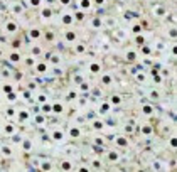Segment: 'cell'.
I'll return each instance as SVG.
<instances>
[{
    "instance_id": "1",
    "label": "cell",
    "mask_w": 177,
    "mask_h": 172,
    "mask_svg": "<svg viewBox=\"0 0 177 172\" xmlns=\"http://www.w3.org/2000/svg\"><path fill=\"white\" fill-rule=\"evenodd\" d=\"M17 29H19V25H17V22H7V25H5V31L8 32V34H12V32H15Z\"/></svg>"
},
{
    "instance_id": "2",
    "label": "cell",
    "mask_w": 177,
    "mask_h": 172,
    "mask_svg": "<svg viewBox=\"0 0 177 172\" xmlns=\"http://www.w3.org/2000/svg\"><path fill=\"white\" fill-rule=\"evenodd\" d=\"M100 71H101V64L100 63H91L89 64V73H91V74H98Z\"/></svg>"
},
{
    "instance_id": "3",
    "label": "cell",
    "mask_w": 177,
    "mask_h": 172,
    "mask_svg": "<svg viewBox=\"0 0 177 172\" xmlns=\"http://www.w3.org/2000/svg\"><path fill=\"white\" fill-rule=\"evenodd\" d=\"M91 5H93V0H79L81 10H88V8H91Z\"/></svg>"
},
{
    "instance_id": "4",
    "label": "cell",
    "mask_w": 177,
    "mask_h": 172,
    "mask_svg": "<svg viewBox=\"0 0 177 172\" xmlns=\"http://www.w3.org/2000/svg\"><path fill=\"white\" fill-rule=\"evenodd\" d=\"M53 138L56 142H61L63 138H64V132H61V130H54V132H53Z\"/></svg>"
},
{
    "instance_id": "5",
    "label": "cell",
    "mask_w": 177,
    "mask_h": 172,
    "mask_svg": "<svg viewBox=\"0 0 177 172\" xmlns=\"http://www.w3.org/2000/svg\"><path fill=\"white\" fill-rule=\"evenodd\" d=\"M29 37H30V39H39L40 37V31L39 29H30V32H29Z\"/></svg>"
},
{
    "instance_id": "6",
    "label": "cell",
    "mask_w": 177,
    "mask_h": 172,
    "mask_svg": "<svg viewBox=\"0 0 177 172\" xmlns=\"http://www.w3.org/2000/svg\"><path fill=\"white\" fill-rule=\"evenodd\" d=\"M72 15L71 14H64V15H63V24H66V25H71L72 24Z\"/></svg>"
},
{
    "instance_id": "7",
    "label": "cell",
    "mask_w": 177,
    "mask_h": 172,
    "mask_svg": "<svg viewBox=\"0 0 177 172\" xmlns=\"http://www.w3.org/2000/svg\"><path fill=\"white\" fill-rule=\"evenodd\" d=\"M12 133H15V127H14V123H7L5 125V135H12Z\"/></svg>"
},
{
    "instance_id": "8",
    "label": "cell",
    "mask_w": 177,
    "mask_h": 172,
    "mask_svg": "<svg viewBox=\"0 0 177 172\" xmlns=\"http://www.w3.org/2000/svg\"><path fill=\"white\" fill-rule=\"evenodd\" d=\"M64 37H66V41H68V42H74V41H76V34H74L72 31H68Z\"/></svg>"
},
{
    "instance_id": "9",
    "label": "cell",
    "mask_w": 177,
    "mask_h": 172,
    "mask_svg": "<svg viewBox=\"0 0 177 172\" xmlns=\"http://www.w3.org/2000/svg\"><path fill=\"white\" fill-rule=\"evenodd\" d=\"M63 112H64V106H63L61 103H54L53 105V113H63Z\"/></svg>"
},
{
    "instance_id": "10",
    "label": "cell",
    "mask_w": 177,
    "mask_h": 172,
    "mask_svg": "<svg viewBox=\"0 0 177 172\" xmlns=\"http://www.w3.org/2000/svg\"><path fill=\"white\" fill-rule=\"evenodd\" d=\"M108 160L110 162H118V160H120V155H118L117 152H110L108 154Z\"/></svg>"
},
{
    "instance_id": "11",
    "label": "cell",
    "mask_w": 177,
    "mask_h": 172,
    "mask_svg": "<svg viewBox=\"0 0 177 172\" xmlns=\"http://www.w3.org/2000/svg\"><path fill=\"white\" fill-rule=\"evenodd\" d=\"M79 135H81L79 128H71V130H69V137H72V138H78Z\"/></svg>"
},
{
    "instance_id": "12",
    "label": "cell",
    "mask_w": 177,
    "mask_h": 172,
    "mask_svg": "<svg viewBox=\"0 0 177 172\" xmlns=\"http://www.w3.org/2000/svg\"><path fill=\"white\" fill-rule=\"evenodd\" d=\"M142 112H143V115H152L153 113V108L152 106H150V105H145V106H142Z\"/></svg>"
},
{
    "instance_id": "13",
    "label": "cell",
    "mask_w": 177,
    "mask_h": 172,
    "mask_svg": "<svg viewBox=\"0 0 177 172\" xmlns=\"http://www.w3.org/2000/svg\"><path fill=\"white\" fill-rule=\"evenodd\" d=\"M0 152L4 154V155H7V157L14 155V150H10V147H2V148H0Z\"/></svg>"
},
{
    "instance_id": "14",
    "label": "cell",
    "mask_w": 177,
    "mask_h": 172,
    "mask_svg": "<svg viewBox=\"0 0 177 172\" xmlns=\"http://www.w3.org/2000/svg\"><path fill=\"white\" fill-rule=\"evenodd\" d=\"M142 133H143V135H152V127H150V125H143Z\"/></svg>"
},
{
    "instance_id": "15",
    "label": "cell",
    "mask_w": 177,
    "mask_h": 172,
    "mask_svg": "<svg viewBox=\"0 0 177 172\" xmlns=\"http://www.w3.org/2000/svg\"><path fill=\"white\" fill-rule=\"evenodd\" d=\"M40 169H42V170H51V169H53V164L46 160V162H42V164H40Z\"/></svg>"
},
{
    "instance_id": "16",
    "label": "cell",
    "mask_w": 177,
    "mask_h": 172,
    "mask_svg": "<svg viewBox=\"0 0 177 172\" xmlns=\"http://www.w3.org/2000/svg\"><path fill=\"white\" fill-rule=\"evenodd\" d=\"M27 118H29V112H25V110H20V118H19V120L22 122V123H24V122L27 120Z\"/></svg>"
},
{
    "instance_id": "17",
    "label": "cell",
    "mask_w": 177,
    "mask_h": 172,
    "mask_svg": "<svg viewBox=\"0 0 177 172\" xmlns=\"http://www.w3.org/2000/svg\"><path fill=\"white\" fill-rule=\"evenodd\" d=\"M10 61H12V63H19V61H20L19 52H12V54H10Z\"/></svg>"
},
{
    "instance_id": "18",
    "label": "cell",
    "mask_w": 177,
    "mask_h": 172,
    "mask_svg": "<svg viewBox=\"0 0 177 172\" xmlns=\"http://www.w3.org/2000/svg\"><path fill=\"white\" fill-rule=\"evenodd\" d=\"M91 25H93L95 29H100V27H101V20L98 19V17H96V19H93V20H91Z\"/></svg>"
},
{
    "instance_id": "19",
    "label": "cell",
    "mask_w": 177,
    "mask_h": 172,
    "mask_svg": "<svg viewBox=\"0 0 177 172\" xmlns=\"http://www.w3.org/2000/svg\"><path fill=\"white\" fill-rule=\"evenodd\" d=\"M155 15H157V17H164L165 15V8L157 7V8H155Z\"/></svg>"
},
{
    "instance_id": "20",
    "label": "cell",
    "mask_w": 177,
    "mask_h": 172,
    "mask_svg": "<svg viewBox=\"0 0 177 172\" xmlns=\"http://www.w3.org/2000/svg\"><path fill=\"white\" fill-rule=\"evenodd\" d=\"M36 69H37L39 73H46V69H47V66H46L44 63H40V64H37V66H36Z\"/></svg>"
},
{
    "instance_id": "21",
    "label": "cell",
    "mask_w": 177,
    "mask_h": 172,
    "mask_svg": "<svg viewBox=\"0 0 177 172\" xmlns=\"http://www.w3.org/2000/svg\"><path fill=\"white\" fill-rule=\"evenodd\" d=\"M61 167L64 169V170H71V169H72V164L69 162V160H66V162H63V165H61Z\"/></svg>"
},
{
    "instance_id": "22",
    "label": "cell",
    "mask_w": 177,
    "mask_h": 172,
    "mask_svg": "<svg viewBox=\"0 0 177 172\" xmlns=\"http://www.w3.org/2000/svg\"><path fill=\"white\" fill-rule=\"evenodd\" d=\"M101 83H103V84H110V83H111V76H110V74H105V76L101 78Z\"/></svg>"
},
{
    "instance_id": "23",
    "label": "cell",
    "mask_w": 177,
    "mask_h": 172,
    "mask_svg": "<svg viewBox=\"0 0 177 172\" xmlns=\"http://www.w3.org/2000/svg\"><path fill=\"white\" fill-rule=\"evenodd\" d=\"M51 14H53V10H51V8H44V10H42V17H44V19H49V17H51Z\"/></svg>"
},
{
    "instance_id": "24",
    "label": "cell",
    "mask_w": 177,
    "mask_h": 172,
    "mask_svg": "<svg viewBox=\"0 0 177 172\" xmlns=\"http://www.w3.org/2000/svg\"><path fill=\"white\" fill-rule=\"evenodd\" d=\"M115 140H117V145H121V147L127 145V140H125L123 137H118V138H115Z\"/></svg>"
},
{
    "instance_id": "25",
    "label": "cell",
    "mask_w": 177,
    "mask_h": 172,
    "mask_svg": "<svg viewBox=\"0 0 177 172\" xmlns=\"http://www.w3.org/2000/svg\"><path fill=\"white\" fill-rule=\"evenodd\" d=\"M30 148H32V142H30V140H24V150L29 152Z\"/></svg>"
},
{
    "instance_id": "26",
    "label": "cell",
    "mask_w": 177,
    "mask_h": 172,
    "mask_svg": "<svg viewBox=\"0 0 177 172\" xmlns=\"http://www.w3.org/2000/svg\"><path fill=\"white\" fill-rule=\"evenodd\" d=\"M85 51H86V46H85V44H78V46H76V52H79V54H83Z\"/></svg>"
},
{
    "instance_id": "27",
    "label": "cell",
    "mask_w": 177,
    "mask_h": 172,
    "mask_svg": "<svg viewBox=\"0 0 177 172\" xmlns=\"http://www.w3.org/2000/svg\"><path fill=\"white\" fill-rule=\"evenodd\" d=\"M42 112H44V113L53 112V106H51V105H47V103H44V105H42Z\"/></svg>"
},
{
    "instance_id": "28",
    "label": "cell",
    "mask_w": 177,
    "mask_h": 172,
    "mask_svg": "<svg viewBox=\"0 0 177 172\" xmlns=\"http://www.w3.org/2000/svg\"><path fill=\"white\" fill-rule=\"evenodd\" d=\"M127 59H128V61H133V59H137V52L130 51V52H128V56H127Z\"/></svg>"
},
{
    "instance_id": "29",
    "label": "cell",
    "mask_w": 177,
    "mask_h": 172,
    "mask_svg": "<svg viewBox=\"0 0 177 172\" xmlns=\"http://www.w3.org/2000/svg\"><path fill=\"white\" fill-rule=\"evenodd\" d=\"M29 4L32 5V7H39V5L42 4V0H29Z\"/></svg>"
},
{
    "instance_id": "30",
    "label": "cell",
    "mask_w": 177,
    "mask_h": 172,
    "mask_svg": "<svg viewBox=\"0 0 177 172\" xmlns=\"http://www.w3.org/2000/svg\"><path fill=\"white\" fill-rule=\"evenodd\" d=\"M110 108H111V105H110V103H103V105H101V112H103V113L108 112Z\"/></svg>"
},
{
    "instance_id": "31",
    "label": "cell",
    "mask_w": 177,
    "mask_h": 172,
    "mask_svg": "<svg viewBox=\"0 0 177 172\" xmlns=\"http://www.w3.org/2000/svg\"><path fill=\"white\" fill-rule=\"evenodd\" d=\"M7 95H8V96H7V100H8V101H15V100H17L15 93H12V91H10V93H7Z\"/></svg>"
},
{
    "instance_id": "32",
    "label": "cell",
    "mask_w": 177,
    "mask_h": 172,
    "mask_svg": "<svg viewBox=\"0 0 177 172\" xmlns=\"http://www.w3.org/2000/svg\"><path fill=\"white\" fill-rule=\"evenodd\" d=\"M30 52H32V56H39V54H40V47H37V46H36V47H32V51H30Z\"/></svg>"
},
{
    "instance_id": "33",
    "label": "cell",
    "mask_w": 177,
    "mask_h": 172,
    "mask_svg": "<svg viewBox=\"0 0 177 172\" xmlns=\"http://www.w3.org/2000/svg\"><path fill=\"white\" fill-rule=\"evenodd\" d=\"M36 123L42 125V123H44V116H42V115H37V116H36Z\"/></svg>"
},
{
    "instance_id": "34",
    "label": "cell",
    "mask_w": 177,
    "mask_h": 172,
    "mask_svg": "<svg viewBox=\"0 0 177 172\" xmlns=\"http://www.w3.org/2000/svg\"><path fill=\"white\" fill-rule=\"evenodd\" d=\"M93 169H101V162H100V160H93Z\"/></svg>"
},
{
    "instance_id": "35",
    "label": "cell",
    "mask_w": 177,
    "mask_h": 172,
    "mask_svg": "<svg viewBox=\"0 0 177 172\" xmlns=\"http://www.w3.org/2000/svg\"><path fill=\"white\" fill-rule=\"evenodd\" d=\"M93 128L100 130V128H103V123H101V122H95V123H93Z\"/></svg>"
},
{
    "instance_id": "36",
    "label": "cell",
    "mask_w": 177,
    "mask_h": 172,
    "mask_svg": "<svg viewBox=\"0 0 177 172\" xmlns=\"http://www.w3.org/2000/svg\"><path fill=\"white\" fill-rule=\"evenodd\" d=\"M46 100H47V98H46L44 95H39V96H37V101H39V103H46Z\"/></svg>"
},
{
    "instance_id": "37",
    "label": "cell",
    "mask_w": 177,
    "mask_h": 172,
    "mask_svg": "<svg viewBox=\"0 0 177 172\" xmlns=\"http://www.w3.org/2000/svg\"><path fill=\"white\" fill-rule=\"evenodd\" d=\"M132 31H133V34H138V32L142 31V27H140V25H133V27H132Z\"/></svg>"
},
{
    "instance_id": "38",
    "label": "cell",
    "mask_w": 177,
    "mask_h": 172,
    "mask_svg": "<svg viewBox=\"0 0 177 172\" xmlns=\"http://www.w3.org/2000/svg\"><path fill=\"white\" fill-rule=\"evenodd\" d=\"M135 42H137V44H143L145 42V39H143V36H138L137 39H135Z\"/></svg>"
},
{
    "instance_id": "39",
    "label": "cell",
    "mask_w": 177,
    "mask_h": 172,
    "mask_svg": "<svg viewBox=\"0 0 177 172\" xmlns=\"http://www.w3.org/2000/svg\"><path fill=\"white\" fill-rule=\"evenodd\" d=\"M51 63H53V64H59V56H53V57H51Z\"/></svg>"
},
{
    "instance_id": "40",
    "label": "cell",
    "mask_w": 177,
    "mask_h": 172,
    "mask_svg": "<svg viewBox=\"0 0 177 172\" xmlns=\"http://www.w3.org/2000/svg\"><path fill=\"white\" fill-rule=\"evenodd\" d=\"M170 147H172V148H175V147H177V140L174 138V137L170 138Z\"/></svg>"
},
{
    "instance_id": "41",
    "label": "cell",
    "mask_w": 177,
    "mask_h": 172,
    "mask_svg": "<svg viewBox=\"0 0 177 172\" xmlns=\"http://www.w3.org/2000/svg\"><path fill=\"white\" fill-rule=\"evenodd\" d=\"M111 101H113V103H120V101H121V98H120V96H117V95H115V96L111 98Z\"/></svg>"
},
{
    "instance_id": "42",
    "label": "cell",
    "mask_w": 177,
    "mask_h": 172,
    "mask_svg": "<svg viewBox=\"0 0 177 172\" xmlns=\"http://www.w3.org/2000/svg\"><path fill=\"white\" fill-rule=\"evenodd\" d=\"M76 19H78V20H83V19H85V14H83V12H78V14H76Z\"/></svg>"
},
{
    "instance_id": "43",
    "label": "cell",
    "mask_w": 177,
    "mask_h": 172,
    "mask_svg": "<svg viewBox=\"0 0 177 172\" xmlns=\"http://www.w3.org/2000/svg\"><path fill=\"white\" fill-rule=\"evenodd\" d=\"M7 115H8V116H14V115H15V110L8 108V110H7Z\"/></svg>"
},
{
    "instance_id": "44",
    "label": "cell",
    "mask_w": 177,
    "mask_h": 172,
    "mask_svg": "<svg viewBox=\"0 0 177 172\" xmlns=\"http://www.w3.org/2000/svg\"><path fill=\"white\" fill-rule=\"evenodd\" d=\"M74 98H76V93H69V95H68V100H74Z\"/></svg>"
},
{
    "instance_id": "45",
    "label": "cell",
    "mask_w": 177,
    "mask_h": 172,
    "mask_svg": "<svg viewBox=\"0 0 177 172\" xmlns=\"http://www.w3.org/2000/svg\"><path fill=\"white\" fill-rule=\"evenodd\" d=\"M25 63H27L29 66H32V64H34V59H32V57H27V59H25Z\"/></svg>"
},
{
    "instance_id": "46",
    "label": "cell",
    "mask_w": 177,
    "mask_h": 172,
    "mask_svg": "<svg viewBox=\"0 0 177 172\" xmlns=\"http://www.w3.org/2000/svg\"><path fill=\"white\" fill-rule=\"evenodd\" d=\"M142 51H143V54H150V47H147V46H145Z\"/></svg>"
},
{
    "instance_id": "47",
    "label": "cell",
    "mask_w": 177,
    "mask_h": 172,
    "mask_svg": "<svg viewBox=\"0 0 177 172\" xmlns=\"http://www.w3.org/2000/svg\"><path fill=\"white\" fill-rule=\"evenodd\" d=\"M169 36H170V37H175V29H170V32H169Z\"/></svg>"
},
{
    "instance_id": "48",
    "label": "cell",
    "mask_w": 177,
    "mask_h": 172,
    "mask_svg": "<svg viewBox=\"0 0 177 172\" xmlns=\"http://www.w3.org/2000/svg\"><path fill=\"white\" fill-rule=\"evenodd\" d=\"M4 91H5V93H10V91H12V88H10V86H8V84H7V86H5V88H4Z\"/></svg>"
},
{
    "instance_id": "49",
    "label": "cell",
    "mask_w": 177,
    "mask_h": 172,
    "mask_svg": "<svg viewBox=\"0 0 177 172\" xmlns=\"http://www.w3.org/2000/svg\"><path fill=\"white\" fill-rule=\"evenodd\" d=\"M95 4H96V5H103V4H105V0H95Z\"/></svg>"
},
{
    "instance_id": "50",
    "label": "cell",
    "mask_w": 177,
    "mask_h": 172,
    "mask_svg": "<svg viewBox=\"0 0 177 172\" xmlns=\"http://www.w3.org/2000/svg\"><path fill=\"white\" fill-rule=\"evenodd\" d=\"M59 2H61L63 5H69V2H71V0H59Z\"/></svg>"
},
{
    "instance_id": "51",
    "label": "cell",
    "mask_w": 177,
    "mask_h": 172,
    "mask_svg": "<svg viewBox=\"0 0 177 172\" xmlns=\"http://www.w3.org/2000/svg\"><path fill=\"white\" fill-rule=\"evenodd\" d=\"M115 24H117V22H115L113 19H110V20H108V25H115Z\"/></svg>"
},
{
    "instance_id": "52",
    "label": "cell",
    "mask_w": 177,
    "mask_h": 172,
    "mask_svg": "<svg viewBox=\"0 0 177 172\" xmlns=\"http://www.w3.org/2000/svg\"><path fill=\"white\" fill-rule=\"evenodd\" d=\"M150 96H152V98H157L159 93H157V91H152V95H150Z\"/></svg>"
},
{
    "instance_id": "53",
    "label": "cell",
    "mask_w": 177,
    "mask_h": 172,
    "mask_svg": "<svg viewBox=\"0 0 177 172\" xmlns=\"http://www.w3.org/2000/svg\"><path fill=\"white\" fill-rule=\"evenodd\" d=\"M2 54H4V52H2V49H0V57H2Z\"/></svg>"
}]
</instances>
